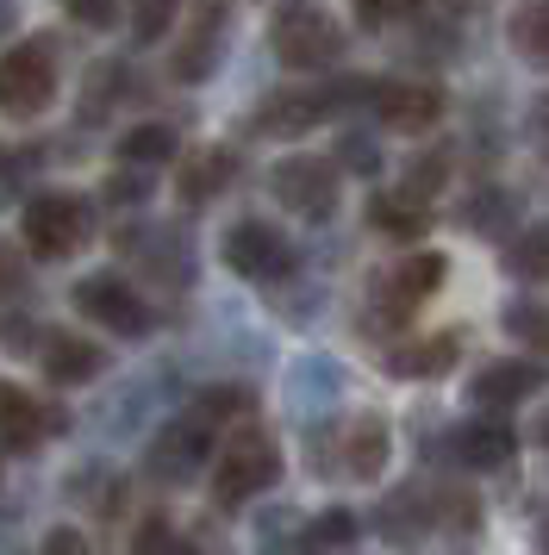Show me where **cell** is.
<instances>
[{"label":"cell","instance_id":"obj_1","mask_svg":"<svg viewBox=\"0 0 549 555\" xmlns=\"http://www.w3.org/2000/svg\"><path fill=\"white\" fill-rule=\"evenodd\" d=\"M269 38H274V56L288 69H331L344 56V26L324 13L319 0H281Z\"/></svg>","mask_w":549,"mask_h":555},{"label":"cell","instance_id":"obj_2","mask_svg":"<svg viewBox=\"0 0 549 555\" xmlns=\"http://www.w3.org/2000/svg\"><path fill=\"white\" fill-rule=\"evenodd\" d=\"M374 81H337V88H281L269 101L250 113V131H269V138H299V131H312L319 119H331L337 106H356L369 101Z\"/></svg>","mask_w":549,"mask_h":555},{"label":"cell","instance_id":"obj_3","mask_svg":"<svg viewBox=\"0 0 549 555\" xmlns=\"http://www.w3.org/2000/svg\"><path fill=\"white\" fill-rule=\"evenodd\" d=\"M50 101H56V51H50V38H25L0 56V113L38 119Z\"/></svg>","mask_w":549,"mask_h":555},{"label":"cell","instance_id":"obj_4","mask_svg":"<svg viewBox=\"0 0 549 555\" xmlns=\"http://www.w3.org/2000/svg\"><path fill=\"white\" fill-rule=\"evenodd\" d=\"M25 250L56 262V256H75L88 237H94V212L88 201H75V194H38V201H25Z\"/></svg>","mask_w":549,"mask_h":555},{"label":"cell","instance_id":"obj_5","mask_svg":"<svg viewBox=\"0 0 549 555\" xmlns=\"http://www.w3.org/2000/svg\"><path fill=\"white\" fill-rule=\"evenodd\" d=\"M274 475H281L274 437H263V430H238L231 443H219L213 493H219V505H244V500H256V493H269Z\"/></svg>","mask_w":549,"mask_h":555},{"label":"cell","instance_id":"obj_6","mask_svg":"<svg viewBox=\"0 0 549 555\" xmlns=\"http://www.w3.org/2000/svg\"><path fill=\"white\" fill-rule=\"evenodd\" d=\"M225 26H231V0H188V26L169 51V76L175 81L213 76L225 56Z\"/></svg>","mask_w":549,"mask_h":555},{"label":"cell","instance_id":"obj_7","mask_svg":"<svg viewBox=\"0 0 549 555\" xmlns=\"http://www.w3.org/2000/svg\"><path fill=\"white\" fill-rule=\"evenodd\" d=\"M274 201L299 212V219H324L331 206H337V163H324V156H281L274 163Z\"/></svg>","mask_w":549,"mask_h":555},{"label":"cell","instance_id":"obj_8","mask_svg":"<svg viewBox=\"0 0 549 555\" xmlns=\"http://www.w3.org/2000/svg\"><path fill=\"white\" fill-rule=\"evenodd\" d=\"M374 119L387 131H431L437 119H444V88L437 81H412V76H399V81H374Z\"/></svg>","mask_w":549,"mask_h":555},{"label":"cell","instance_id":"obj_9","mask_svg":"<svg viewBox=\"0 0 549 555\" xmlns=\"http://www.w3.org/2000/svg\"><path fill=\"white\" fill-rule=\"evenodd\" d=\"M75 306L94 319V325L119 331V337H144L150 331V306L138 300V287L119 275H88L81 287H75Z\"/></svg>","mask_w":549,"mask_h":555},{"label":"cell","instance_id":"obj_10","mask_svg":"<svg viewBox=\"0 0 549 555\" xmlns=\"http://www.w3.org/2000/svg\"><path fill=\"white\" fill-rule=\"evenodd\" d=\"M225 262L238 269L244 281H281L294 269V250H288V237L263 219H244V225H231L225 237Z\"/></svg>","mask_w":549,"mask_h":555},{"label":"cell","instance_id":"obj_11","mask_svg":"<svg viewBox=\"0 0 549 555\" xmlns=\"http://www.w3.org/2000/svg\"><path fill=\"white\" fill-rule=\"evenodd\" d=\"M63 430V412L50 400H38V393H25V387H0V443L7 450H38V443H50Z\"/></svg>","mask_w":549,"mask_h":555},{"label":"cell","instance_id":"obj_12","mask_svg":"<svg viewBox=\"0 0 549 555\" xmlns=\"http://www.w3.org/2000/svg\"><path fill=\"white\" fill-rule=\"evenodd\" d=\"M206 443H213V430H200L194 418H181V425L156 430V443H150V475L156 480H194L206 468Z\"/></svg>","mask_w":549,"mask_h":555},{"label":"cell","instance_id":"obj_13","mask_svg":"<svg viewBox=\"0 0 549 555\" xmlns=\"http://www.w3.org/2000/svg\"><path fill=\"white\" fill-rule=\"evenodd\" d=\"M456 350H462V337L456 331H431V337H406L394 356H387V369L399 380H437L456 369Z\"/></svg>","mask_w":549,"mask_h":555},{"label":"cell","instance_id":"obj_14","mask_svg":"<svg viewBox=\"0 0 549 555\" xmlns=\"http://www.w3.org/2000/svg\"><path fill=\"white\" fill-rule=\"evenodd\" d=\"M106 369V350L88 344V337H69V331H44V375L56 387H81Z\"/></svg>","mask_w":549,"mask_h":555},{"label":"cell","instance_id":"obj_15","mask_svg":"<svg viewBox=\"0 0 549 555\" xmlns=\"http://www.w3.org/2000/svg\"><path fill=\"white\" fill-rule=\"evenodd\" d=\"M537 387H544V369L512 356V362H487V369L474 375V400L499 412V405H519L524 393H537Z\"/></svg>","mask_w":549,"mask_h":555},{"label":"cell","instance_id":"obj_16","mask_svg":"<svg viewBox=\"0 0 549 555\" xmlns=\"http://www.w3.org/2000/svg\"><path fill=\"white\" fill-rule=\"evenodd\" d=\"M444 275H449V269H444V256H437V250H412V256L394 269V275L381 281V287H387V294H394L406 312H419V306L431 300L437 287H444Z\"/></svg>","mask_w":549,"mask_h":555},{"label":"cell","instance_id":"obj_17","mask_svg":"<svg viewBox=\"0 0 549 555\" xmlns=\"http://www.w3.org/2000/svg\"><path fill=\"white\" fill-rule=\"evenodd\" d=\"M231 176H238V156H231V151H200V156L181 163L175 188H181V201H188V206H206L213 194L231 188Z\"/></svg>","mask_w":549,"mask_h":555},{"label":"cell","instance_id":"obj_18","mask_svg":"<svg viewBox=\"0 0 549 555\" xmlns=\"http://www.w3.org/2000/svg\"><path fill=\"white\" fill-rule=\"evenodd\" d=\"M369 225L399 237V244H419L424 231H431V212L419 201H406V194H374L369 201Z\"/></svg>","mask_w":549,"mask_h":555},{"label":"cell","instance_id":"obj_19","mask_svg":"<svg viewBox=\"0 0 549 555\" xmlns=\"http://www.w3.org/2000/svg\"><path fill=\"white\" fill-rule=\"evenodd\" d=\"M449 443H456V462L462 468H499L512 455V430L506 425H462Z\"/></svg>","mask_w":549,"mask_h":555},{"label":"cell","instance_id":"obj_20","mask_svg":"<svg viewBox=\"0 0 549 555\" xmlns=\"http://www.w3.org/2000/svg\"><path fill=\"white\" fill-rule=\"evenodd\" d=\"M512 51L524 63L549 69V0H519V13H512Z\"/></svg>","mask_w":549,"mask_h":555},{"label":"cell","instance_id":"obj_21","mask_svg":"<svg viewBox=\"0 0 549 555\" xmlns=\"http://www.w3.org/2000/svg\"><path fill=\"white\" fill-rule=\"evenodd\" d=\"M499 262H506L519 281H549V225L519 231V237L506 244V256H499Z\"/></svg>","mask_w":549,"mask_h":555},{"label":"cell","instance_id":"obj_22","mask_svg":"<svg viewBox=\"0 0 549 555\" xmlns=\"http://www.w3.org/2000/svg\"><path fill=\"white\" fill-rule=\"evenodd\" d=\"M175 151H181V138H175L169 126H138L119 138V156L125 163H138V169H150V163H175Z\"/></svg>","mask_w":549,"mask_h":555},{"label":"cell","instance_id":"obj_23","mask_svg":"<svg viewBox=\"0 0 549 555\" xmlns=\"http://www.w3.org/2000/svg\"><path fill=\"white\" fill-rule=\"evenodd\" d=\"M381 462H387V425H381V418H356V425H349L344 468H349V475H374Z\"/></svg>","mask_w":549,"mask_h":555},{"label":"cell","instance_id":"obj_24","mask_svg":"<svg viewBox=\"0 0 549 555\" xmlns=\"http://www.w3.org/2000/svg\"><path fill=\"white\" fill-rule=\"evenodd\" d=\"M431 518V500H424L419 487H406V493H394V500L381 505V530L394 537V543H412V530Z\"/></svg>","mask_w":549,"mask_h":555},{"label":"cell","instance_id":"obj_25","mask_svg":"<svg viewBox=\"0 0 549 555\" xmlns=\"http://www.w3.org/2000/svg\"><path fill=\"white\" fill-rule=\"evenodd\" d=\"M244 412H250V393H244V387H206L188 418H194L200 430H213V425H225V418H244Z\"/></svg>","mask_w":549,"mask_h":555},{"label":"cell","instance_id":"obj_26","mask_svg":"<svg viewBox=\"0 0 549 555\" xmlns=\"http://www.w3.org/2000/svg\"><path fill=\"white\" fill-rule=\"evenodd\" d=\"M506 331L519 337V344H531V350L549 356V300H519L506 306Z\"/></svg>","mask_w":549,"mask_h":555},{"label":"cell","instance_id":"obj_27","mask_svg":"<svg viewBox=\"0 0 549 555\" xmlns=\"http://www.w3.org/2000/svg\"><path fill=\"white\" fill-rule=\"evenodd\" d=\"M444 176H449V156L444 151H424V156H412V163H406V188H399V194L424 206L437 188H444Z\"/></svg>","mask_w":549,"mask_h":555},{"label":"cell","instance_id":"obj_28","mask_svg":"<svg viewBox=\"0 0 549 555\" xmlns=\"http://www.w3.org/2000/svg\"><path fill=\"white\" fill-rule=\"evenodd\" d=\"M462 219H469L474 231H506L512 225V194H506V188H481V194H474L469 206H462Z\"/></svg>","mask_w":549,"mask_h":555},{"label":"cell","instance_id":"obj_29","mask_svg":"<svg viewBox=\"0 0 549 555\" xmlns=\"http://www.w3.org/2000/svg\"><path fill=\"white\" fill-rule=\"evenodd\" d=\"M175 13H181V0H131V31H138V44L169 38Z\"/></svg>","mask_w":549,"mask_h":555},{"label":"cell","instance_id":"obj_30","mask_svg":"<svg viewBox=\"0 0 549 555\" xmlns=\"http://www.w3.org/2000/svg\"><path fill=\"white\" fill-rule=\"evenodd\" d=\"M131 555H194V550H188V537H181V530H175L169 518H150V525L138 530Z\"/></svg>","mask_w":549,"mask_h":555},{"label":"cell","instance_id":"obj_31","mask_svg":"<svg viewBox=\"0 0 549 555\" xmlns=\"http://www.w3.org/2000/svg\"><path fill=\"white\" fill-rule=\"evenodd\" d=\"M125 88H131V76H125L119 63H100L94 76H88V113H106V106L119 101Z\"/></svg>","mask_w":549,"mask_h":555},{"label":"cell","instance_id":"obj_32","mask_svg":"<svg viewBox=\"0 0 549 555\" xmlns=\"http://www.w3.org/2000/svg\"><path fill=\"white\" fill-rule=\"evenodd\" d=\"M424 0H356V20L369 31H381V26H399V20H412Z\"/></svg>","mask_w":549,"mask_h":555},{"label":"cell","instance_id":"obj_33","mask_svg":"<svg viewBox=\"0 0 549 555\" xmlns=\"http://www.w3.org/2000/svg\"><path fill=\"white\" fill-rule=\"evenodd\" d=\"M56 7L69 13L75 26H94V31H106L119 20V0H56Z\"/></svg>","mask_w":549,"mask_h":555},{"label":"cell","instance_id":"obj_34","mask_svg":"<svg viewBox=\"0 0 549 555\" xmlns=\"http://www.w3.org/2000/svg\"><path fill=\"white\" fill-rule=\"evenodd\" d=\"M344 543H356V518L349 512H324L312 525V550H344Z\"/></svg>","mask_w":549,"mask_h":555},{"label":"cell","instance_id":"obj_35","mask_svg":"<svg viewBox=\"0 0 549 555\" xmlns=\"http://www.w3.org/2000/svg\"><path fill=\"white\" fill-rule=\"evenodd\" d=\"M337 163H344V169H356V176H374V169H381V151H374L369 138H362V131H349L344 144H337Z\"/></svg>","mask_w":549,"mask_h":555},{"label":"cell","instance_id":"obj_36","mask_svg":"<svg viewBox=\"0 0 549 555\" xmlns=\"http://www.w3.org/2000/svg\"><path fill=\"white\" fill-rule=\"evenodd\" d=\"M106 201L113 206H138L144 201V176H119V169H113V176H106Z\"/></svg>","mask_w":549,"mask_h":555},{"label":"cell","instance_id":"obj_37","mask_svg":"<svg viewBox=\"0 0 549 555\" xmlns=\"http://www.w3.org/2000/svg\"><path fill=\"white\" fill-rule=\"evenodd\" d=\"M20 287H25V269H20V256H13V250H7V244H0V306L13 300Z\"/></svg>","mask_w":549,"mask_h":555},{"label":"cell","instance_id":"obj_38","mask_svg":"<svg viewBox=\"0 0 549 555\" xmlns=\"http://www.w3.org/2000/svg\"><path fill=\"white\" fill-rule=\"evenodd\" d=\"M531 138H537V151L549 156V94L537 106H531Z\"/></svg>","mask_w":549,"mask_h":555},{"label":"cell","instance_id":"obj_39","mask_svg":"<svg viewBox=\"0 0 549 555\" xmlns=\"http://www.w3.org/2000/svg\"><path fill=\"white\" fill-rule=\"evenodd\" d=\"M44 550H50V555H81V537H75V530H50Z\"/></svg>","mask_w":549,"mask_h":555},{"label":"cell","instance_id":"obj_40","mask_svg":"<svg viewBox=\"0 0 549 555\" xmlns=\"http://www.w3.org/2000/svg\"><path fill=\"white\" fill-rule=\"evenodd\" d=\"M13 26H20V0H0V38H13Z\"/></svg>","mask_w":549,"mask_h":555},{"label":"cell","instance_id":"obj_41","mask_svg":"<svg viewBox=\"0 0 549 555\" xmlns=\"http://www.w3.org/2000/svg\"><path fill=\"white\" fill-rule=\"evenodd\" d=\"M537 543H544V550H549V512H544V518H537Z\"/></svg>","mask_w":549,"mask_h":555},{"label":"cell","instance_id":"obj_42","mask_svg":"<svg viewBox=\"0 0 549 555\" xmlns=\"http://www.w3.org/2000/svg\"><path fill=\"white\" fill-rule=\"evenodd\" d=\"M544 443H549V418H544Z\"/></svg>","mask_w":549,"mask_h":555},{"label":"cell","instance_id":"obj_43","mask_svg":"<svg viewBox=\"0 0 549 555\" xmlns=\"http://www.w3.org/2000/svg\"><path fill=\"white\" fill-rule=\"evenodd\" d=\"M449 7H469V0H449Z\"/></svg>","mask_w":549,"mask_h":555}]
</instances>
